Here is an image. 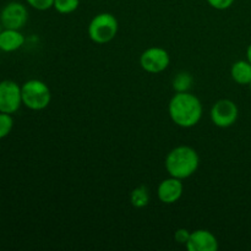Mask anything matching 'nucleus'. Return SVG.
Here are the masks:
<instances>
[{
  "mask_svg": "<svg viewBox=\"0 0 251 251\" xmlns=\"http://www.w3.org/2000/svg\"><path fill=\"white\" fill-rule=\"evenodd\" d=\"M172 122L180 127H193L202 117V104L195 95L188 92H176L168 105Z\"/></svg>",
  "mask_w": 251,
  "mask_h": 251,
  "instance_id": "nucleus-1",
  "label": "nucleus"
},
{
  "mask_svg": "<svg viewBox=\"0 0 251 251\" xmlns=\"http://www.w3.org/2000/svg\"><path fill=\"white\" fill-rule=\"evenodd\" d=\"M200 157L193 147L178 146L167 154L164 166L169 176L183 180L190 178L198 171Z\"/></svg>",
  "mask_w": 251,
  "mask_h": 251,
  "instance_id": "nucleus-2",
  "label": "nucleus"
},
{
  "mask_svg": "<svg viewBox=\"0 0 251 251\" xmlns=\"http://www.w3.org/2000/svg\"><path fill=\"white\" fill-rule=\"evenodd\" d=\"M119 29V24L114 15L100 12L91 20L88 25V36L91 41L97 44H105L115 38Z\"/></svg>",
  "mask_w": 251,
  "mask_h": 251,
  "instance_id": "nucleus-3",
  "label": "nucleus"
},
{
  "mask_svg": "<svg viewBox=\"0 0 251 251\" xmlns=\"http://www.w3.org/2000/svg\"><path fill=\"white\" fill-rule=\"evenodd\" d=\"M22 104L28 109H46L51 100V93L48 85L41 80H28L21 86Z\"/></svg>",
  "mask_w": 251,
  "mask_h": 251,
  "instance_id": "nucleus-4",
  "label": "nucleus"
},
{
  "mask_svg": "<svg viewBox=\"0 0 251 251\" xmlns=\"http://www.w3.org/2000/svg\"><path fill=\"white\" fill-rule=\"evenodd\" d=\"M210 117L216 126L226 129L235 124L239 117V109L233 100H220L211 108Z\"/></svg>",
  "mask_w": 251,
  "mask_h": 251,
  "instance_id": "nucleus-5",
  "label": "nucleus"
},
{
  "mask_svg": "<svg viewBox=\"0 0 251 251\" xmlns=\"http://www.w3.org/2000/svg\"><path fill=\"white\" fill-rule=\"evenodd\" d=\"M21 104V87L15 81H1L0 82V112L14 114L19 110Z\"/></svg>",
  "mask_w": 251,
  "mask_h": 251,
  "instance_id": "nucleus-6",
  "label": "nucleus"
},
{
  "mask_svg": "<svg viewBox=\"0 0 251 251\" xmlns=\"http://www.w3.org/2000/svg\"><path fill=\"white\" fill-rule=\"evenodd\" d=\"M171 63V58L166 49L152 47L146 49L140 56V65L146 73L159 74L166 70Z\"/></svg>",
  "mask_w": 251,
  "mask_h": 251,
  "instance_id": "nucleus-7",
  "label": "nucleus"
},
{
  "mask_svg": "<svg viewBox=\"0 0 251 251\" xmlns=\"http://www.w3.org/2000/svg\"><path fill=\"white\" fill-rule=\"evenodd\" d=\"M28 20V11L21 2L11 1L0 12V22L4 28L21 29Z\"/></svg>",
  "mask_w": 251,
  "mask_h": 251,
  "instance_id": "nucleus-8",
  "label": "nucleus"
},
{
  "mask_svg": "<svg viewBox=\"0 0 251 251\" xmlns=\"http://www.w3.org/2000/svg\"><path fill=\"white\" fill-rule=\"evenodd\" d=\"M185 247L189 251H217L220 245L217 238L210 230L196 229L190 233Z\"/></svg>",
  "mask_w": 251,
  "mask_h": 251,
  "instance_id": "nucleus-9",
  "label": "nucleus"
},
{
  "mask_svg": "<svg viewBox=\"0 0 251 251\" xmlns=\"http://www.w3.org/2000/svg\"><path fill=\"white\" fill-rule=\"evenodd\" d=\"M183 191L184 185L180 179L171 176V178L161 181L158 189H157V195L162 202L172 205V203H176V201L180 200Z\"/></svg>",
  "mask_w": 251,
  "mask_h": 251,
  "instance_id": "nucleus-10",
  "label": "nucleus"
},
{
  "mask_svg": "<svg viewBox=\"0 0 251 251\" xmlns=\"http://www.w3.org/2000/svg\"><path fill=\"white\" fill-rule=\"evenodd\" d=\"M25 43L24 34L20 32V29H10L4 28L0 33V49L6 53L17 50L21 48Z\"/></svg>",
  "mask_w": 251,
  "mask_h": 251,
  "instance_id": "nucleus-11",
  "label": "nucleus"
},
{
  "mask_svg": "<svg viewBox=\"0 0 251 251\" xmlns=\"http://www.w3.org/2000/svg\"><path fill=\"white\" fill-rule=\"evenodd\" d=\"M230 76L238 85H250L251 64L248 60H238L230 68Z\"/></svg>",
  "mask_w": 251,
  "mask_h": 251,
  "instance_id": "nucleus-12",
  "label": "nucleus"
},
{
  "mask_svg": "<svg viewBox=\"0 0 251 251\" xmlns=\"http://www.w3.org/2000/svg\"><path fill=\"white\" fill-rule=\"evenodd\" d=\"M130 201H131V205L136 208H142L149 205L150 194L146 186L141 185L135 188L130 194Z\"/></svg>",
  "mask_w": 251,
  "mask_h": 251,
  "instance_id": "nucleus-13",
  "label": "nucleus"
},
{
  "mask_svg": "<svg viewBox=\"0 0 251 251\" xmlns=\"http://www.w3.org/2000/svg\"><path fill=\"white\" fill-rule=\"evenodd\" d=\"M193 85V76L188 73H180L173 80V88L176 92H188Z\"/></svg>",
  "mask_w": 251,
  "mask_h": 251,
  "instance_id": "nucleus-14",
  "label": "nucleus"
},
{
  "mask_svg": "<svg viewBox=\"0 0 251 251\" xmlns=\"http://www.w3.org/2000/svg\"><path fill=\"white\" fill-rule=\"evenodd\" d=\"M80 5V0H54L53 7L59 14L68 15L76 11Z\"/></svg>",
  "mask_w": 251,
  "mask_h": 251,
  "instance_id": "nucleus-15",
  "label": "nucleus"
},
{
  "mask_svg": "<svg viewBox=\"0 0 251 251\" xmlns=\"http://www.w3.org/2000/svg\"><path fill=\"white\" fill-rule=\"evenodd\" d=\"M14 127V119L11 114L0 112V139H4L11 132Z\"/></svg>",
  "mask_w": 251,
  "mask_h": 251,
  "instance_id": "nucleus-16",
  "label": "nucleus"
},
{
  "mask_svg": "<svg viewBox=\"0 0 251 251\" xmlns=\"http://www.w3.org/2000/svg\"><path fill=\"white\" fill-rule=\"evenodd\" d=\"M27 4L39 11H46L54 5V0H26Z\"/></svg>",
  "mask_w": 251,
  "mask_h": 251,
  "instance_id": "nucleus-17",
  "label": "nucleus"
},
{
  "mask_svg": "<svg viewBox=\"0 0 251 251\" xmlns=\"http://www.w3.org/2000/svg\"><path fill=\"white\" fill-rule=\"evenodd\" d=\"M206 1L216 10H227L234 4L235 0H206Z\"/></svg>",
  "mask_w": 251,
  "mask_h": 251,
  "instance_id": "nucleus-18",
  "label": "nucleus"
},
{
  "mask_svg": "<svg viewBox=\"0 0 251 251\" xmlns=\"http://www.w3.org/2000/svg\"><path fill=\"white\" fill-rule=\"evenodd\" d=\"M190 233L191 232H189L188 229L180 228V229H178L176 232V234H174V238H176V240L179 243V244L185 245L186 243H188L189 237H190Z\"/></svg>",
  "mask_w": 251,
  "mask_h": 251,
  "instance_id": "nucleus-19",
  "label": "nucleus"
},
{
  "mask_svg": "<svg viewBox=\"0 0 251 251\" xmlns=\"http://www.w3.org/2000/svg\"><path fill=\"white\" fill-rule=\"evenodd\" d=\"M247 60L251 64V43L249 44V47H248L247 49Z\"/></svg>",
  "mask_w": 251,
  "mask_h": 251,
  "instance_id": "nucleus-20",
  "label": "nucleus"
},
{
  "mask_svg": "<svg viewBox=\"0 0 251 251\" xmlns=\"http://www.w3.org/2000/svg\"><path fill=\"white\" fill-rule=\"evenodd\" d=\"M1 27H2V25H1V22H0V33H1V31H2Z\"/></svg>",
  "mask_w": 251,
  "mask_h": 251,
  "instance_id": "nucleus-21",
  "label": "nucleus"
},
{
  "mask_svg": "<svg viewBox=\"0 0 251 251\" xmlns=\"http://www.w3.org/2000/svg\"><path fill=\"white\" fill-rule=\"evenodd\" d=\"M249 86H250V91H251V82H250V85H249Z\"/></svg>",
  "mask_w": 251,
  "mask_h": 251,
  "instance_id": "nucleus-22",
  "label": "nucleus"
}]
</instances>
